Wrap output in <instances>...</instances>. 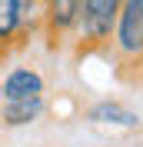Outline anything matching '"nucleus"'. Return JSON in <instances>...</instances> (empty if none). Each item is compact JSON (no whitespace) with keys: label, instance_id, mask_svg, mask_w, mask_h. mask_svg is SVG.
<instances>
[{"label":"nucleus","instance_id":"f03ea898","mask_svg":"<svg viewBox=\"0 0 143 147\" xmlns=\"http://www.w3.org/2000/svg\"><path fill=\"white\" fill-rule=\"evenodd\" d=\"M110 47L123 64H140L143 60V3L140 0H123L116 13Z\"/></svg>","mask_w":143,"mask_h":147},{"label":"nucleus","instance_id":"6e6552de","mask_svg":"<svg viewBox=\"0 0 143 147\" xmlns=\"http://www.w3.org/2000/svg\"><path fill=\"white\" fill-rule=\"evenodd\" d=\"M0 104H3V87H0Z\"/></svg>","mask_w":143,"mask_h":147},{"label":"nucleus","instance_id":"1a4fd4ad","mask_svg":"<svg viewBox=\"0 0 143 147\" xmlns=\"http://www.w3.org/2000/svg\"><path fill=\"white\" fill-rule=\"evenodd\" d=\"M140 3H143V0H140Z\"/></svg>","mask_w":143,"mask_h":147},{"label":"nucleus","instance_id":"39448f33","mask_svg":"<svg viewBox=\"0 0 143 147\" xmlns=\"http://www.w3.org/2000/svg\"><path fill=\"white\" fill-rule=\"evenodd\" d=\"M47 114V97H23V100H3L0 104V124L3 127H27Z\"/></svg>","mask_w":143,"mask_h":147},{"label":"nucleus","instance_id":"f257e3e1","mask_svg":"<svg viewBox=\"0 0 143 147\" xmlns=\"http://www.w3.org/2000/svg\"><path fill=\"white\" fill-rule=\"evenodd\" d=\"M120 7H123V0H83L80 3V17H77L70 34L80 54H93L100 47H110V34H113Z\"/></svg>","mask_w":143,"mask_h":147},{"label":"nucleus","instance_id":"20e7f679","mask_svg":"<svg viewBox=\"0 0 143 147\" xmlns=\"http://www.w3.org/2000/svg\"><path fill=\"white\" fill-rule=\"evenodd\" d=\"M0 87H3V100L40 97V94L47 90V84H43V77H40V70H33V67H10L7 77L0 80Z\"/></svg>","mask_w":143,"mask_h":147},{"label":"nucleus","instance_id":"423d86ee","mask_svg":"<svg viewBox=\"0 0 143 147\" xmlns=\"http://www.w3.org/2000/svg\"><path fill=\"white\" fill-rule=\"evenodd\" d=\"M87 120L90 124H103V127H140V114L130 110L120 100H97L93 107H87Z\"/></svg>","mask_w":143,"mask_h":147},{"label":"nucleus","instance_id":"0eeeda50","mask_svg":"<svg viewBox=\"0 0 143 147\" xmlns=\"http://www.w3.org/2000/svg\"><path fill=\"white\" fill-rule=\"evenodd\" d=\"M20 47H27L20 34V0H0V60Z\"/></svg>","mask_w":143,"mask_h":147},{"label":"nucleus","instance_id":"7ed1b4c3","mask_svg":"<svg viewBox=\"0 0 143 147\" xmlns=\"http://www.w3.org/2000/svg\"><path fill=\"white\" fill-rule=\"evenodd\" d=\"M83 0H40V34L47 37V47L57 50L70 40L73 24L80 17Z\"/></svg>","mask_w":143,"mask_h":147}]
</instances>
